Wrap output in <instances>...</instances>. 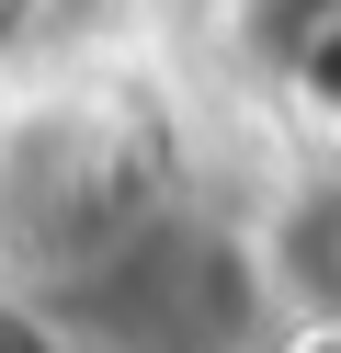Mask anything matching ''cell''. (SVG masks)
Listing matches in <instances>:
<instances>
[{
  "label": "cell",
  "instance_id": "obj_1",
  "mask_svg": "<svg viewBox=\"0 0 341 353\" xmlns=\"http://www.w3.org/2000/svg\"><path fill=\"white\" fill-rule=\"evenodd\" d=\"M148 216H171V171L136 103L57 92L0 125V251L45 285H80L125 251Z\"/></svg>",
  "mask_w": 341,
  "mask_h": 353
},
{
  "label": "cell",
  "instance_id": "obj_2",
  "mask_svg": "<svg viewBox=\"0 0 341 353\" xmlns=\"http://www.w3.org/2000/svg\"><path fill=\"white\" fill-rule=\"evenodd\" d=\"M262 319H285L262 285V251L194 216H148L103 274L68 285V330L103 353H250Z\"/></svg>",
  "mask_w": 341,
  "mask_h": 353
},
{
  "label": "cell",
  "instance_id": "obj_3",
  "mask_svg": "<svg viewBox=\"0 0 341 353\" xmlns=\"http://www.w3.org/2000/svg\"><path fill=\"white\" fill-rule=\"evenodd\" d=\"M262 285L285 319H307V307H341V171H318V183H296L285 205L262 216Z\"/></svg>",
  "mask_w": 341,
  "mask_h": 353
},
{
  "label": "cell",
  "instance_id": "obj_4",
  "mask_svg": "<svg viewBox=\"0 0 341 353\" xmlns=\"http://www.w3.org/2000/svg\"><path fill=\"white\" fill-rule=\"evenodd\" d=\"M0 353H80V330L34 296H0Z\"/></svg>",
  "mask_w": 341,
  "mask_h": 353
},
{
  "label": "cell",
  "instance_id": "obj_5",
  "mask_svg": "<svg viewBox=\"0 0 341 353\" xmlns=\"http://www.w3.org/2000/svg\"><path fill=\"white\" fill-rule=\"evenodd\" d=\"M80 0H0V57H23V46H45V34L68 23Z\"/></svg>",
  "mask_w": 341,
  "mask_h": 353
},
{
  "label": "cell",
  "instance_id": "obj_6",
  "mask_svg": "<svg viewBox=\"0 0 341 353\" xmlns=\"http://www.w3.org/2000/svg\"><path fill=\"white\" fill-rule=\"evenodd\" d=\"M262 353H341V307H307V319H273Z\"/></svg>",
  "mask_w": 341,
  "mask_h": 353
}]
</instances>
